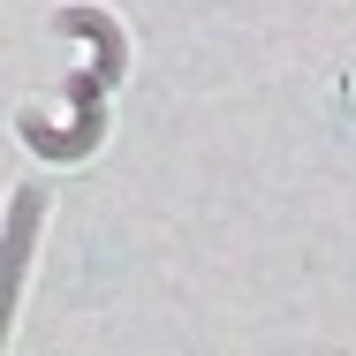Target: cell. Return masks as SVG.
Returning <instances> with one entry per match:
<instances>
[{
	"instance_id": "cell-1",
	"label": "cell",
	"mask_w": 356,
	"mask_h": 356,
	"mask_svg": "<svg viewBox=\"0 0 356 356\" xmlns=\"http://www.w3.org/2000/svg\"><path fill=\"white\" fill-rule=\"evenodd\" d=\"M38 190H23L15 197V213H8V235H0V334H8V303H15V281H23V250H31V235H38Z\"/></svg>"
}]
</instances>
